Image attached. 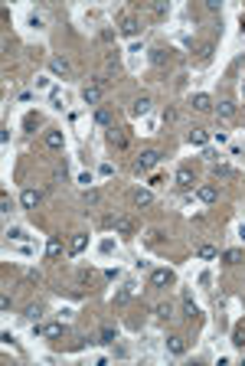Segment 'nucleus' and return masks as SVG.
I'll return each instance as SVG.
<instances>
[{"mask_svg": "<svg viewBox=\"0 0 245 366\" xmlns=\"http://www.w3.org/2000/svg\"><path fill=\"white\" fill-rule=\"evenodd\" d=\"M160 157H163V154L150 147V151H144V154L138 157V163H134V167H138V173H144V170H154V167L160 163Z\"/></svg>", "mask_w": 245, "mask_h": 366, "instance_id": "nucleus-1", "label": "nucleus"}, {"mask_svg": "<svg viewBox=\"0 0 245 366\" xmlns=\"http://www.w3.org/2000/svg\"><path fill=\"white\" fill-rule=\"evenodd\" d=\"M173 281H177V275H173L170 268H154L150 271V285H154V288H170Z\"/></svg>", "mask_w": 245, "mask_h": 366, "instance_id": "nucleus-2", "label": "nucleus"}, {"mask_svg": "<svg viewBox=\"0 0 245 366\" xmlns=\"http://www.w3.org/2000/svg\"><path fill=\"white\" fill-rule=\"evenodd\" d=\"M40 200H43V196H40V190H33V186H26V190L20 193L23 209H36V206H40Z\"/></svg>", "mask_w": 245, "mask_h": 366, "instance_id": "nucleus-3", "label": "nucleus"}, {"mask_svg": "<svg viewBox=\"0 0 245 366\" xmlns=\"http://www.w3.org/2000/svg\"><path fill=\"white\" fill-rule=\"evenodd\" d=\"M111 226H115L118 236H131V232H134V219H131V216H115Z\"/></svg>", "mask_w": 245, "mask_h": 366, "instance_id": "nucleus-4", "label": "nucleus"}, {"mask_svg": "<svg viewBox=\"0 0 245 366\" xmlns=\"http://www.w3.org/2000/svg\"><path fill=\"white\" fill-rule=\"evenodd\" d=\"M40 337H46V340H56V337H62V324L56 321V324H46V327H33Z\"/></svg>", "mask_w": 245, "mask_h": 366, "instance_id": "nucleus-5", "label": "nucleus"}, {"mask_svg": "<svg viewBox=\"0 0 245 366\" xmlns=\"http://www.w3.org/2000/svg\"><path fill=\"white\" fill-rule=\"evenodd\" d=\"M82 98H85L88 105H98V102H102V85H95V82L85 85V88H82Z\"/></svg>", "mask_w": 245, "mask_h": 366, "instance_id": "nucleus-6", "label": "nucleus"}, {"mask_svg": "<svg viewBox=\"0 0 245 366\" xmlns=\"http://www.w3.org/2000/svg\"><path fill=\"white\" fill-rule=\"evenodd\" d=\"M62 131H46V147L49 151H62Z\"/></svg>", "mask_w": 245, "mask_h": 366, "instance_id": "nucleus-7", "label": "nucleus"}, {"mask_svg": "<svg viewBox=\"0 0 245 366\" xmlns=\"http://www.w3.org/2000/svg\"><path fill=\"white\" fill-rule=\"evenodd\" d=\"M167 350L173 356H183L186 353V344H183V337H167Z\"/></svg>", "mask_w": 245, "mask_h": 366, "instance_id": "nucleus-8", "label": "nucleus"}, {"mask_svg": "<svg viewBox=\"0 0 245 366\" xmlns=\"http://www.w3.org/2000/svg\"><path fill=\"white\" fill-rule=\"evenodd\" d=\"M200 200L203 203H216V200H219V190H216L213 183H206V186H200Z\"/></svg>", "mask_w": 245, "mask_h": 366, "instance_id": "nucleus-9", "label": "nucleus"}, {"mask_svg": "<svg viewBox=\"0 0 245 366\" xmlns=\"http://www.w3.org/2000/svg\"><path fill=\"white\" fill-rule=\"evenodd\" d=\"M193 108H196V111H209V108H213V98L206 95V92H200V95H193Z\"/></svg>", "mask_w": 245, "mask_h": 366, "instance_id": "nucleus-10", "label": "nucleus"}, {"mask_svg": "<svg viewBox=\"0 0 245 366\" xmlns=\"http://www.w3.org/2000/svg\"><path fill=\"white\" fill-rule=\"evenodd\" d=\"M138 30H141V23L134 20V17H124V20H121V33H124V36H138Z\"/></svg>", "mask_w": 245, "mask_h": 366, "instance_id": "nucleus-11", "label": "nucleus"}, {"mask_svg": "<svg viewBox=\"0 0 245 366\" xmlns=\"http://www.w3.org/2000/svg\"><path fill=\"white\" fill-rule=\"evenodd\" d=\"M85 245H88V236H82V232H79V236H72V242H69V252H72V255H79V252H85Z\"/></svg>", "mask_w": 245, "mask_h": 366, "instance_id": "nucleus-12", "label": "nucleus"}, {"mask_svg": "<svg viewBox=\"0 0 245 366\" xmlns=\"http://www.w3.org/2000/svg\"><path fill=\"white\" fill-rule=\"evenodd\" d=\"M177 183H180V186H193V183H196L190 167H180V170H177Z\"/></svg>", "mask_w": 245, "mask_h": 366, "instance_id": "nucleus-13", "label": "nucleus"}, {"mask_svg": "<svg viewBox=\"0 0 245 366\" xmlns=\"http://www.w3.org/2000/svg\"><path fill=\"white\" fill-rule=\"evenodd\" d=\"M49 69H53L56 76H65V72H69V62H65L62 56H53V59H49Z\"/></svg>", "mask_w": 245, "mask_h": 366, "instance_id": "nucleus-14", "label": "nucleus"}, {"mask_svg": "<svg viewBox=\"0 0 245 366\" xmlns=\"http://www.w3.org/2000/svg\"><path fill=\"white\" fill-rule=\"evenodd\" d=\"M147 111H150V98L147 95H141L138 102L131 105V115H147Z\"/></svg>", "mask_w": 245, "mask_h": 366, "instance_id": "nucleus-15", "label": "nucleus"}, {"mask_svg": "<svg viewBox=\"0 0 245 366\" xmlns=\"http://www.w3.org/2000/svg\"><path fill=\"white\" fill-rule=\"evenodd\" d=\"M206 141H209V134H206L203 128H193V131H190V144H193V147H203Z\"/></svg>", "mask_w": 245, "mask_h": 366, "instance_id": "nucleus-16", "label": "nucleus"}, {"mask_svg": "<svg viewBox=\"0 0 245 366\" xmlns=\"http://www.w3.org/2000/svg\"><path fill=\"white\" fill-rule=\"evenodd\" d=\"M46 255H49V259H59V255H62V242H59L56 236L46 242Z\"/></svg>", "mask_w": 245, "mask_h": 366, "instance_id": "nucleus-17", "label": "nucleus"}, {"mask_svg": "<svg viewBox=\"0 0 245 366\" xmlns=\"http://www.w3.org/2000/svg\"><path fill=\"white\" fill-rule=\"evenodd\" d=\"M134 203L138 206H150L154 203V193H150V190H138V193H134Z\"/></svg>", "mask_w": 245, "mask_h": 366, "instance_id": "nucleus-18", "label": "nucleus"}, {"mask_svg": "<svg viewBox=\"0 0 245 366\" xmlns=\"http://www.w3.org/2000/svg\"><path fill=\"white\" fill-rule=\"evenodd\" d=\"M167 59H170V53H167V49H150V62H154V65H163Z\"/></svg>", "mask_w": 245, "mask_h": 366, "instance_id": "nucleus-19", "label": "nucleus"}, {"mask_svg": "<svg viewBox=\"0 0 245 366\" xmlns=\"http://www.w3.org/2000/svg\"><path fill=\"white\" fill-rule=\"evenodd\" d=\"M216 111H219V118H232V115H235V102H219Z\"/></svg>", "mask_w": 245, "mask_h": 366, "instance_id": "nucleus-20", "label": "nucleus"}, {"mask_svg": "<svg viewBox=\"0 0 245 366\" xmlns=\"http://www.w3.org/2000/svg\"><path fill=\"white\" fill-rule=\"evenodd\" d=\"M118 340V330H111V327H102V337H98V344H115Z\"/></svg>", "mask_w": 245, "mask_h": 366, "instance_id": "nucleus-21", "label": "nucleus"}, {"mask_svg": "<svg viewBox=\"0 0 245 366\" xmlns=\"http://www.w3.org/2000/svg\"><path fill=\"white\" fill-rule=\"evenodd\" d=\"M95 121L102 124V128H108V124H111V111H108V108H98V111H95Z\"/></svg>", "mask_w": 245, "mask_h": 366, "instance_id": "nucleus-22", "label": "nucleus"}, {"mask_svg": "<svg viewBox=\"0 0 245 366\" xmlns=\"http://www.w3.org/2000/svg\"><path fill=\"white\" fill-rule=\"evenodd\" d=\"M160 317V321H173V307L170 304H157V311H154Z\"/></svg>", "mask_w": 245, "mask_h": 366, "instance_id": "nucleus-23", "label": "nucleus"}, {"mask_svg": "<svg viewBox=\"0 0 245 366\" xmlns=\"http://www.w3.org/2000/svg\"><path fill=\"white\" fill-rule=\"evenodd\" d=\"M40 314H43V307H40V304H30L23 317H26V321H40Z\"/></svg>", "mask_w": 245, "mask_h": 366, "instance_id": "nucleus-24", "label": "nucleus"}, {"mask_svg": "<svg viewBox=\"0 0 245 366\" xmlns=\"http://www.w3.org/2000/svg\"><path fill=\"white\" fill-rule=\"evenodd\" d=\"M223 259H225V265H235V262H242V252H239V248H229Z\"/></svg>", "mask_w": 245, "mask_h": 366, "instance_id": "nucleus-25", "label": "nucleus"}, {"mask_svg": "<svg viewBox=\"0 0 245 366\" xmlns=\"http://www.w3.org/2000/svg\"><path fill=\"white\" fill-rule=\"evenodd\" d=\"M108 141H111V144H118V147H124V134H121L118 128H111V131H108Z\"/></svg>", "mask_w": 245, "mask_h": 366, "instance_id": "nucleus-26", "label": "nucleus"}, {"mask_svg": "<svg viewBox=\"0 0 245 366\" xmlns=\"http://www.w3.org/2000/svg\"><path fill=\"white\" fill-rule=\"evenodd\" d=\"M196 255H200V259H206V262H209V259H216V255H219V252H216L213 245H200V252H196Z\"/></svg>", "mask_w": 245, "mask_h": 366, "instance_id": "nucleus-27", "label": "nucleus"}, {"mask_svg": "<svg viewBox=\"0 0 245 366\" xmlns=\"http://www.w3.org/2000/svg\"><path fill=\"white\" fill-rule=\"evenodd\" d=\"M183 314H186V317H190V321H193V317L200 314V307H196V304H193L190 298H186V301H183Z\"/></svg>", "mask_w": 245, "mask_h": 366, "instance_id": "nucleus-28", "label": "nucleus"}, {"mask_svg": "<svg viewBox=\"0 0 245 366\" xmlns=\"http://www.w3.org/2000/svg\"><path fill=\"white\" fill-rule=\"evenodd\" d=\"M128 301H131V285H128V288H121V291L115 294V304H128Z\"/></svg>", "mask_w": 245, "mask_h": 366, "instance_id": "nucleus-29", "label": "nucleus"}, {"mask_svg": "<svg viewBox=\"0 0 245 366\" xmlns=\"http://www.w3.org/2000/svg\"><path fill=\"white\" fill-rule=\"evenodd\" d=\"M232 344L235 346H245V327H235V330H232Z\"/></svg>", "mask_w": 245, "mask_h": 366, "instance_id": "nucleus-30", "label": "nucleus"}, {"mask_svg": "<svg viewBox=\"0 0 245 366\" xmlns=\"http://www.w3.org/2000/svg\"><path fill=\"white\" fill-rule=\"evenodd\" d=\"M216 177L229 180V177H232V167H225V163H216Z\"/></svg>", "mask_w": 245, "mask_h": 366, "instance_id": "nucleus-31", "label": "nucleus"}, {"mask_svg": "<svg viewBox=\"0 0 245 366\" xmlns=\"http://www.w3.org/2000/svg\"><path fill=\"white\" fill-rule=\"evenodd\" d=\"M36 124H40V115H26V118H23V128L26 131H33Z\"/></svg>", "mask_w": 245, "mask_h": 366, "instance_id": "nucleus-32", "label": "nucleus"}, {"mask_svg": "<svg viewBox=\"0 0 245 366\" xmlns=\"http://www.w3.org/2000/svg\"><path fill=\"white\" fill-rule=\"evenodd\" d=\"M98 200H102V193H98V190H85V203H88V206H95Z\"/></svg>", "mask_w": 245, "mask_h": 366, "instance_id": "nucleus-33", "label": "nucleus"}, {"mask_svg": "<svg viewBox=\"0 0 245 366\" xmlns=\"http://www.w3.org/2000/svg\"><path fill=\"white\" fill-rule=\"evenodd\" d=\"M0 213H10V196H7V193L0 196Z\"/></svg>", "mask_w": 245, "mask_h": 366, "instance_id": "nucleus-34", "label": "nucleus"}, {"mask_svg": "<svg viewBox=\"0 0 245 366\" xmlns=\"http://www.w3.org/2000/svg\"><path fill=\"white\" fill-rule=\"evenodd\" d=\"M0 311H10V294H0Z\"/></svg>", "mask_w": 245, "mask_h": 366, "instance_id": "nucleus-35", "label": "nucleus"}, {"mask_svg": "<svg viewBox=\"0 0 245 366\" xmlns=\"http://www.w3.org/2000/svg\"><path fill=\"white\" fill-rule=\"evenodd\" d=\"M7 236H10V239H26V232H23V229H10Z\"/></svg>", "mask_w": 245, "mask_h": 366, "instance_id": "nucleus-36", "label": "nucleus"}, {"mask_svg": "<svg viewBox=\"0 0 245 366\" xmlns=\"http://www.w3.org/2000/svg\"><path fill=\"white\" fill-rule=\"evenodd\" d=\"M242 95H245V82H242Z\"/></svg>", "mask_w": 245, "mask_h": 366, "instance_id": "nucleus-37", "label": "nucleus"}]
</instances>
